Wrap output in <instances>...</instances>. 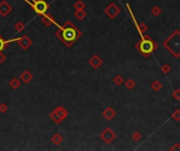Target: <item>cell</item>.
<instances>
[{
    "label": "cell",
    "instance_id": "cell-1",
    "mask_svg": "<svg viewBox=\"0 0 180 151\" xmlns=\"http://www.w3.org/2000/svg\"><path fill=\"white\" fill-rule=\"evenodd\" d=\"M58 31L56 33L57 38H59L68 47H71L75 42L77 41V39H79L81 37V32L78 29V27L75 25L73 22L66 21L63 25H59Z\"/></svg>",
    "mask_w": 180,
    "mask_h": 151
},
{
    "label": "cell",
    "instance_id": "cell-2",
    "mask_svg": "<svg viewBox=\"0 0 180 151\" xmlns=\"http://www.w3.org/2000/svg\"><path fill=\"white\" fill-rule=\"evenodd\" d=\"M180 32L179 31H175L167 40H164L162 43V45L164 46L165 48H167L170 53L174 56L175 58H179L180 56Z\"/></svg>",
    "mask_w": 180,
    "mask_h": 151
},
{
    "label": "cell",
    "instance_id": "cell-3",
    "mask_svg": "<svg viewBox=\"0 0 180 151\" xmlns=\"http://www.w3.org/2000/svg\"><path fill=\"white\" fill-rule=\"evenodd\" d=\"M136 48L142 54L143 56H144L145 58H147L155 52V49L157 48V44H156V42H154L153 40L150 38V39L147 40L144 43H137Z\"/></svg>",
    "mask_w": 180,
    "mask_h": 151
},
{
    "label": "cell",
    "instance_id": "cell-4",
    "mask_svg": "<svg viewBox=\"0 0 180 151\" xmlns=\"http://www.w3.org/2000/svg\"><path fill=\"white\" fill-rule=\"evenodd\" d=\"M30 7H32V9L34 10L35 13H37L39 16L43 15L48 12V3L46 2L45 0H24Z\"/></svg>",
    "mask_w": 180,
    "mask_h": 151
},
{
    "label": "cell",
    "instance_id": "cell-5",
    "mask_svg": "<svg viewBox=\"0 0 180 151\" xmlns=\"http://www.w3.org/2000/svg\"><path fill=\"white\" fill-rule=\"evenodd\" d=\"M68 116V110L66 108H64L63 106H57L54 110H52V112L50 113V118L53 120V122H55L56 124H60L62 121H64V119Z\"/></svg>",
    "mask_w": 180,
    "mask_h": 151
},
{
    "label": "cell",
    "instance_id": "cell-6",
    "mask_svg": "<svg viewBox=\"0 0 180 151\" xmlns=\"http://www.w3.org/2000/svg\"><path fill=\"white\" fill-rule=\"evenodd\" d=\"M116 138H117V134L115 133L111 128H106L100 134V138L106 144H111Z\"/></svg>",
    "mask_w": 180,
    "mask_h": 151
},
{
    "label": "cell",
    "instance_id": "cell-7",
    "mask_svg": "<svg viewBox=\"0 0 180 151\" xmlns=\"http://www.w3.org/2000/svg\"><path fill=\"white\" fill-rule=\"evenodd\" d=\"M104 13H106V15L111 18V19H114V18H116V16L120 13V9H119V7H117L114 2H112L106 7V10H104Z\"/></svg>",
    "mask_w": 180,
    "mask_h": 151
},
{
    "label": "cell",
    "instance_id": "cell-8",
    "mask_svg": "<svg viewBox=\"0 0 180 151\" xmlns=\"http://www.w3.org/2000/svg\"><path fill=\"white\" fill-rule=\"evenodd\" d=\"M12 11H13V7L7 0L0 1V15L2 17H7Z\"/></svg>",
    "mask_w": 180,
    "mask_h": 151
},
{
    "label": "cell",
    "instance_id": "cell-9",
    "mask_svg": "<svg viewBox=\"0 0 180 151\" xmlns=\"http://www.w3.org/2000/svg\"><path fill=\"white\" fill-rule=\"evenodd\" d=\"M17 42H18V45L24 50H27L28 48L33 44V41H32L27 35H23L22 37H19V39L17 40Z\"/></svg>",
    "mask_w": 180,
    "mask_h": 151
},
{
    "label": "cell",
    "instance_id": "cell-10",
    "mask_svg": "<svg viewBox=\"0 0 180 151\" xmlns=\"http://www.w3.org/2000/svg\"><path fill=\"white\" fill-rule=\"evenodd\" d=\"M41 21L43 22L44 24H45L46 27H50L51 24H55L56 27H59V24L57 23V22L55 21V19L53 18V16L50 15V14L45 13L43 14V15H41Z\"/></svg>",
    "mask_w": 180,
    "mask_h": 151
},
{
    "label": "cell",
    "instance_id": "cell-11",
    "mask_svg": "<svg viewBox=\"0 0 180 151\" xmlns=\"http://www.w3.org/2000/svg\"><path fill=\"white\" fill-rule=\"evenodd\" d=\"M89 63H90V65L92 66L93 68H95V69H97V68H99L101 65H102V63H103V61H102V59H101L100 57H99L98 55H94L92 58L90 59V61H89Z\"/></svg>",
    "mask_w": 180,
    "mask_h": 151
},
{
    "label": "cell",
    "instance_id": "cell-12",
    "mask_svg": "<svg viewBox=\"0 0 180 151\" xmlns=\"http://www.w3.org/2000/svg\"><path fill=\"white\" fill-rule=\"evenodd\" d=\"M116 114H117V112L115 111L112 107L106 108V109L103 110V112H102V116H103L104 119H106V120H108V121L113 120V119L116 116Z\"/></svg>",
    "mask_w": 180,
    "mask_h": 151
},
{
    "label": "cell",
    "instance_id": "cell-13",
    "mask_svg": "<svg viewBox=\"0 0 180 151\" xmlns=\"http://www.w3.org/2000/svg\"><path fill=\"white\" fill-rule=\"evenodd\" d=\"M18 39H19V38H13V39L5 40V39H3L1 36H0V52L4 50L5 48L10 45V43H12V42H17Z\"/></svg>",
    "mask_w": 180,
    "mask_h": 151
},
{
    "label": "cell",
    "instance_id": "cell-14",
    "mask_svg": "<svg viewBox=\"0 0 180 151\" xmlns=\"http://www.w3.org/2000/svg\"><path fill=\"white\" fill-rule=\"evenodd\" d=\"M20 79H21V81L23 82V83L28 84L33 80V74H32V72L29 71V70H24L21 74V76H20Z\"/></svg>",
    "mask_w": 180,
    "mask_h": 151
},
{
    "label": "cell",
    "instance_id": "cell-15",
    "mask_svg": "<svg viewBox=\"0 0 180 151\" xmlns=\"http://www.w3.org/2000/svg\"><path fill=\"white\" fill-rule=\"evenodd\" d=\"M63 142V136H61L60 133H55L53 136H52V143L55 145H60L61 143Z\"/></svg>",
    "mask_w": 180,
    "mask_h": 151
},
{
    "label": "cell",
    "instance_id": "cell-16",
    "mask_svg": "<svg viewBox=\"0 0 180 151\" xmlns=\"http://www.w3.org/2000/svg\"><path fill=\"white\" fill-rule=\"evenodd\" d=\"M75 17L77 18V19L79 20V21H82V20L84 19V18L86 17V13L84 10H76V12H75Z\"/></svg>",
    "mask_w": 180,
    "mask_h": 151
},
{
    "label": "cell",
    "instance_id": "cell-17",
    "mask_svg": "<svg viewBox=\"0 0 180 151\" xmlns=\"http://www.w3.org/2000/svg\"><path fill=\"white\" fill-rule=\"evenodd\" d=\"M10 86H11V88H13V89H17L20 86V80L18 79V78L12 79L11 81H10Z\"/></svg>",
    "mask_w": 180,
    "mask_h": 151
},
{
    "label": "cell",
    "instance_id": "cell-18",
    "mask_svg": "<svg viewBox=\"0 0 180 151\" xmlns=\"http://www.w3.org/2000/svg\"><path fill=\"white\" fill-rule=\"evenodd\" d=\"M151 87H152V89L153 90H155V91H159V90L162 88V83H161L160 81H154L153 83H152V85H151Z\"/></svg>",
    "mask_w": 180,
    "mask_h": 151
},
{
    "label": "cell",
    "instance_id": "cell-19",
    "mask_svg": "<svg viewBox=\"0 0 180 151\" xmlns=\"http://www.w3.org/2000/svg\"><path fill=\"white\" fill-rule=\"evenodd\" d=\"M75 10H83L86 7V3L82 1V0H77L74 4Z\"/></svg>",
    "mask_w": 180,
    "mask_h": 151
},
{
    "label": "cell",
    "instance_id": "cell-20",
    "mask_svg": "<svg viewBox=\"0 0 180 151\" xmlns=\"http://www.w3.org/2000/svg\"><path fill=\"white\" fill-rule=\"evenodd\" d=\"M136 86V82L134 81L133 79H129L126 82H125V87L127 88V89H133V88Z\"/></svg>",
    "mask_w": 180,
    "mask_h": 151
},
{
    "label": "cell",
    "instance_id": "cell-21",
    "mask_svg": "<svg viewBox=\"0 0 180 151\" xmlns=\"http://www.w3.org/2000/svg\"><path fill=\"white\" fill-rule=\"evenodd\" d=\"M24 27H25V24H24L22 21H19L15 24V29H16V32H18V33L21 32V31H23Z\"/></svg>",
    "mask_w": 180,
    "mask_h": 151
},
{
    "label": "cell",
    "instance_id": "cell-22",
    "mask_svg": "<svg viewBox=\"0 0 180 151\" xmlns=\"http://www.w3.org/2000/svg\"><path fill=\"white\" fill-rule=\"evenodd\" d=\"M113 82L118 86L121 85V84L123 83V77L122 76H120V74H118V76H116V77L113 79Z\"/></svg>",
    "mask_w": 180,
    "mask_h": 151
},
{
    "label": "cell",
    "instance_id": "cell-23",
    "mask_svg": "<svg viewBox=\"0 0 180 151\" xmlns=\"http://www.w3.org/2000/svg\"><path fill=\"white\" fill-rule=\"evenodd\" d=\"M151 12H152V14H153L154 16H159L161 14V9L159 7H154L153 9L151 10Z\"/></svg>",
    "mask_w": 180,
    "mask_h": 151
},
{
    "label": "cell",
    "instance_id": "cell-24",
    "mask_svg": "<svg viewBox=\"0 0 180 151\" xmlns=\"http://www.w3.org/2000/svg\"><path fill=\"white\" fill-rule=\"evenodd\" d=\"M172 118H173L174 120L176 121V122H179V121H180V110L179 109H176L175 112L172 114Z\"/></svg>",
    "mask_w": 180,
    "mask_h": 151
},
{
    "label": "cell",
    "instance_id": "cell-25",
    "mask_svg": "<svg viewBox=\"0 0 180 151\" xmlns=\"http://www.w3.org/2000/svg\"><path fill=\"white\" fill-rule=\"evenodd\" d=\"M172 69V67L169 65V64H164V65H162V67H161V70H162L163 74H167V72H170Z\"/></svg>",
    "mask_w": 180,
    "mask_h": 151
},
{
    "label": "cell",
    "instance_id": "cell-26",
    "mask_svg": "<svg viewBox=\"0 0 180 151\" xmlns=\"http://www.w3.org/2000/svg\"><path fill=\"white\" fill-rule=\"evenodd\" d=\"M7 109H9V107H7V105L5 103L0 104V112H1V113H5V112L7 111Z\"/></svg>",
    "mask_w": 180,
    "mask_h": 151
},
{
    "label": "cell",
    "instance_id": "cell-27",
    "mask_svg": "<svg viewBox=\"0 0 180 151\" xmlns=\"http://www.w3.org/2000/svg\"><path fill=\"white\" fill-rule=\"evenodd\" d=\"M132 138L135 141V142H138V141L141 138V134L139 133L138 131H135L134 133H133V136H132Z\"/></svg>",
    "mask_w": 180,
    "mask_h": 151
},
{
    "label": "cell",
    "instance_id": "cell-28",
    "mask_svg": "<svg viewBox=\"0 0 180 151\" xmlns=\"http://www.w3.org/2000/svg\"><path fill=\"white\" fill-rule=\"evenodd\" d=\"M173 96H174V98H175L177 101L180 100V89H179V88H178V89H176L175 91H174Z\"/></svg>",
    "mask_w": 180,
    "mask_h": 151
},
{
    "label": "cell",
    "instance_id": "cell-29",
    "mask_svg": "<svg viewBox=\"0 0 180 151\" xmlns=\"http://www.w3.org/2000/svg\"><path fill=\"white\" fill-rule=\"evenodd\" d=\"M4 61H5V56H4V54H3L2 52H0V64L3 63Z\"/></svg>",
    "mask_w": 180,
    "mask_h": 151
},
{
    "label": "cell",
    "instance_id": "cell-30",
    "mask_svg": "<svg viewBox=\"0 0 180 151\" xmlns=\"http://www.w3.org/2000/svg\"><path fill=\"white\" fill-rule=\"evenodd\" d=\"M170 150H171V151H173V150H180L179 144H175V146H174V147H171V148H170Z\"/></svg>",
    "mask_w": 180,
    "mask_h": 151
}]
</instances>
